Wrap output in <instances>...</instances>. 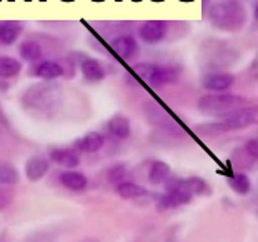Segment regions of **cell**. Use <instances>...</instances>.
I'll use <instances>...</instances> for the list:
<instances>
[{
    "mask_svg": "<svg viewBox=\"0 0 258 242\" xmlns=\"http://www.w3.org/2000/svg\"><path fill=\"white\" fill-rule=\"evenodd\" d=\"M22 104L38 119H52L62 107V89L57 84H35L29 87Z\"/></svg>",
    "mask_w": 258,
    "mask_h": 242,
    "instance_id": "obj_1",
    "label": "cell"
},
{
    "mask_svg": "<svg viewBox=\"0 0 258 242\" xmlns=\"http://www.w3.org/2000/svg\"><path fill=\"white\" fill-rule=\"evenodd\" d=\"M208 17L217 29L225 32H237L246 22V10L237 0L213 4L208 9Z\"/></svg>",
    "mask_w": 258,
    "mask_h": 242,
    "instance_id": "obj_2",
    "label": "cell"
},
{
    "mask_svg": "<svg viewBox=\"0 0 258 242\" xmlns=\"http://www.w3.org/2000/svg\"><path fill=\"white\" fill-rule=\"evenodd\" d=\"M255 122H256V109L255 107H243L237 112L227 115V117L217 120V122L199 125L195 130L200 132V134H205V135H218V134H225V132L246 129Z\"/></svg>",
    "mask_w": 258,
    "mask_h": 242,
    "instance_id": "obj_3",
    "label": "cell"
},
{
    "mask_svg": "<svg viewBox=\"0 0 258 242\" xmlns=\"http://www.w3.org/2000/svg\"><path fill=\"white\" fill-rule=\"evenodd\" d=\"M245 99L241 95H233V93H207L200 97L199 111L205 115H213V117H227V115L240 111L245 107Z\"/></svg>",
    "mask_w": 258,
    "mask_h": 242,
    "instance_id": "obj_4",
    "label": "cell"
},
{
    "mask_svg": "<svg viewBox=\"0 0 258 242\" xmlns=\"http://www.w3.org/2000/svg\"><path fill=\"white\" fill-rule=\"evenodd\" d=\"M134 70L142 80L148 82L153 87L170 84V82L177 79L178 74V70H175L172 67H163V65H155V64H139L135 65Z\"/></svg>",
    "mask_w": 258,
    "mask_h": 242,
    "instance_id": "obj_5",
    "label": "cell"
},
{
    "mask_svg": "<svg viewBox=\"0 0 258 242\" xmlns=\"http://www.w3.org/2000/svg\"><path fill=\"white\" fill-rule=\"evenodd\" d=\"M235 82V77L228 72H215V74H207L202 77V85L207 90L212 92H223L230 89Z\"/></svg>",
    "mask_w": 258,
    "mask_h": 242,
    "instance_id": "obj_6",
    "label": "cell"
},
{
    "mask_svg": "<svg viewBox=\"0 0 258 242\" xmlns=\"http://www.w3.org/2000/svg\"><path fill=\"white\" fill-rule=\"evenodd\" d=\"M191 196L188 190L185 189H172L167 190V194H163L158 201V211H168V209L185 206L191 201Z\"/></svg>",
    "mask_w": 258,
    "mask_h": 242,
    "instance_id": "obj_7",
    "label": "cell"
},
{
    "mask_svg": "<svg viewBox=\"0 0 258 242\" xmlns=\"http://www.w3.org/2000/svg\"><path fill=\"white\" fill-rule=\"evenodd\" d=\"M140 38L145 43H157L165 38L167 35V24L165 22H158V20H150L145 22L139 30Z\"/></svg>",
    "mask_w": 258,
    "mask_h": 242,
    "instance_id": "obj_8",
    "label": "cell"
},
{
    "mask_svg": "<svg viewBox=\"0 0 258 242\" xmlns=\"http://www.w3.org/2000/svg\"><path fill=\"white\" fill-rule=\"evenodd\" d=\"M112 49L118 57L130 59L139 52V43L132 35H120L112 40Z\"/></svg>",
    "mask_w": 258,
    "mask_h": 242,
    "instance_id": "obj_9",
    "label": "cell"
},
{
    "mask_svg": "<svg viewBox=\"0 0 258 242\" xmlns=\"http://www.w3.org/2000/svg\"><path fill=\"white\" fill-rule=\"evenodd\" d=\"M34 75H37L38 79H43V80H55L58 77L63 75V67L53 60H43V62H38L34 69Z\"/></svg>",
    "mask_w": 258,
    "mask_h": 242,
    "instance_id": "obj_10",
    "label": "cell"
},
{
    "mask_svg": "<svg viewBox=\"0 0 258 242\" xmlns=\"http://www.w3.org/2000/svg\"><path fill=\"white\" fill-rule=\"evenodd\" d=\"M47 170H48V161L40 156L30 157L25 164V175H27V179L32 180V182L40 180L43 175L47 174Z\"/></svg>",
    "mask_w": 258,
    "mask_h": 242,
    "instance_id": "obj_11",
    "label": "cell"
},
{
    "mask_svg": "<svg viewBox=\"0 0 258 242\" xmlns=\"http://www.w3.org/2000/svg\"><path fill=\"white\" fill-rule=\"evenodd\" d=\"M103 137L98 134V132H89L85 134L84 137L75 140V147L82 152H87V154H92V152H97L100 151L103 147Z\"/></svg>",
    "mask_w": 258,
    "mask_h": 242,
    "instance_id": "obj_12",
    "label": "cell"
},
{
    "mask_svg": "<svg viewBox=\"0 0 258 242\" xmlns=\"http://www.w3.org/2000/svg\"><path fill=\"white\" fill-rule=\"evenodd\" d=\"M82 75L90 82H100L105 79V70L100 65V62L95 59H84L80 64Z\"/></svg>",
    "mask_w": 258,
    "mask_h": 242,
    "instance_id": "obj_13",
    "label": "cell"
},
{
    "mask_svg": "<svg viewBox=\"0 0 258 242\" xmlns=\"http://www.w3.org/2000/svg\"><path fill=\"white\" fill-rule=\"evenodd\" d=\"M107 127H108V132L117 137V139H127L130 135V120L125 117V115H113V117L107 122Z\"/></svg>",
    "mask_w": 258,
    "mask_h": 242,
    "instance_id": "obj_14",
    "label": "cell"
},
{
    "mask_svg": "<svg viewBox=\"0 0 258 242\" xmlns=\"http://www.w3.org/2000/svg\"><path fill=\"white\" fill-rule=\"evenodd\" d=\"M50 161H53L55 164H58V166H62V167H67V169H75L80 164L79 156H77L74 151H69V149H53V151H50Z\"/></svg>",
    "mask_w": 258,
    "mask_h": 242,
    "instance_id": "obj_15",
    "label": "cell"
},
{
    "mask_svg": "<svg viewBox=\"0 0 258 242\" xmlns=\"http://www.w3.org/2000/svg\"><path fill=\"white\" fill-rule=\"evenodd\" d=\"M60 182H62L67 189L70 190H75V192H80L84 190L87 184H89V180L82 172H75V170H67V172H63L60 175Z\"/></svg>",
    "mask_w": 258,
    "mask_h": 242,
    "instance_id": "obj_16",
    "label": "cell"
},
{
    "mask_svg": "<svg viewBox=\"0 0 258 242\" xmlns=\"http://www.w3.org/2000/svg\"><path fill=\"white\" fill-rule=\"evenodd\" d=\"M20 25L15 22H0V43L4 45H12L20 35Z\"/></svg>",
    "mask_w": 258,
    "mask_h": 242,
    "instance_id": "obj_17",
    "label": "cell"
},
{
    "mask_svg": "<svg viewBox=\"0 0 258 242\" xmlns=\"http://www.w3.org/2000/svg\"><path fill=\"white\" fill-rule=\"evenodd\" d=\"M170 166L167 162H162V161H157L152 164L150 170H148V180L152 184H162L170 177Z\"/></svg>",
    "mask_w": 258,
    "mask_h": 242,
    "instance_id": "obj_18",
    "label": "cell"
},
{
    "mask_svg": "<svg viewBox=\"0 0 258 242\" xmlns=\"http://www.w3.org/2000/svg\"><path fill=\"white\" fill-rule=\"evenodd\" d=\"M117 194L122 197V199H137V197H142L147 194L145 187H142L135 182H122L117 185Z\"/></svg>",
    "mask_w": 258,
    "mask_h": 242,
    "instance_id": "obj_19",
    "label": "cell"
},
{
    "mask_svg": "<svg viewBox=\"0 0 258 242\" xmlns=\"http://www.w3.org/2000/svg\"><path fill=\"white\" fill-rule=\"evenodd\" d=\"M20 57L24 60H29V62H37V60H40L42 57V47L38 45V43L32 42V40H25L20 43Z\"/></svg>",
    "mask_w": 258,
    "mask_h": 242,
    "instance_id": "obj_20",
    "label": "cell"
},
{
    "mask_svg": "<svg viewBox=\"0 0 258 242\" xmlns=\"http://www.w3.org/2000/svg\"><path fill=\"white\" fill-rule=\"evenodd\" d=\"M183 189L188 190L191 196H208L210 194V185L200 177H190L183 180Z\"/></svg>",
    "mask_w": 258,
    "mask_h": 242,
    "instance_id": "obj_21",
    "label": "cell"
},
{
    "mask_svg": "<svg viewBox=\"0 0 258 242\" xmlns=\"http://www.w3.org/2000/svg\"><path fill=\"white\" fill-rule=\"evenodd\" d=\"M22 70V64L19 60L12 57H0V77L9 79V77H15Z\"/></svg>",
    "mask_w": 258,
    "mask_h": 242,
    "instance_id": "obj_22",
    "label": "cell"
},
{
    "mask_svg": "<svg viewBox=\"0 0 258 242\" xmlns=\"http://www.w3.org/2000/svg\"><path fill=\"white\" fill-rule=\"evenodd\" d=\"M228 184L240 196L248 194V192L251 190V182H250V179L246 177L245 174H235V175H232V177L228 179Z\"/></svg>",
    "mask_w": 258,
    "mask_h": 242,
    "instance_id": "obj_23",
    "label": "cell"
},
{
    "mask_svg": "<svg viewBox=\"0 0 258 242\" xmlns=\"http://www.w3.org/2000/svg\"><path fill=\"white\" fill-rule=\"evenodd\" d=\"M19 172L14 166L7 162H0V185H12L19 182Z\"/></svg>",
    "mask_w": 258,
    "mask_h": 242,
    "instance_id": "obj_24",
    "label": "cell"
},
{
    "mask_svg": "<svg viewBox=\"0 0 258 242\" xmlns=\"http://www.w3.org/2000/svg\"><path fill=\"white\" fill-rule=\"evenodd\" d=\"M53 239H55V235H50L48 232H45V230H42V232L32 234L25 242H52Z\"/></svg>",
    "mask_w": 258,
    "mask_h": 242,
    "instance_id": "obj_25",
    "label": "cell"
},
{
    "mask_svg": "<svg viewBox=\"0 0 258 242\" xmlns=\"http://www.w3.org/2000/svg\"><path fill=\"white\" fill-rule=\"evenodd\" d=\"M246 154L250 156V159H253V161H256V156H258V142L256 139H251L246 142V147H245Z\"/></svg>",
    "mask_w": 258,
    "mask_h": 242,
    "instance_id": "obj_26",
    "label": "cell"
},
{
    "mask_svg": "<svg viewBox=\"0 0 258 242\" xmlns=\"http://www.w3.org/2000/svg\"><path fill=\"white\" fill-rule=\"evenodd\" d=\"M125 172V167L123 166H117V167H113L110 172H108V180L110 182H117L118 179H122V175Z\"/></svg>",
    "mask_w": 258,
    "mask_h": 242,
    "instance_id": "obj_27",
    "label": "cell"
},
{
    "mask_svg": "<svg viewBox=\"0 0 258 242\" xmlns=\"http://www.w3.org/2000/svg\"><path fill=\"white\" fill-rule=\"evenodd\" d=\"M79 242H98L97 239H84V240H79Z\"/></svg>",
    "mask_w": 258,
    "mask_h": 242,
    "instance_id": "obj_28",
    "label": "cell"
}]
</instances>
